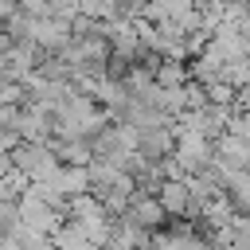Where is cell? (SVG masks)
I'll list each match as a JSON object with an SVG mask.
<instances>
[{
    "mask_svg": "<svg viewBox=\"0 0 250 250\" xmlns=\"http://www.w3.org/2000/svg\"><path fill=\"white\" fill-rule=\"evenodd\" d=\"M59 219H62V211L51 207L47 199H39L31 188H23V191L16 195V223H20V227H27V230H35V234H55V230H59Z\"/></svg>",
    "mask_w": 250,
    "mask_h": 250,
    "instance_id": "7a4b0ae2",
    "label": "cell"
},
{
    "mask_svg": "<svg viewBox=\"0 0 250 250\" xmlns=\"http://www.w3.org/2000/svg\"><path fill=\"white\" fill-rule=\"evenodd\" d=\"M78 16L94 20V23H105L117 16V0H78Z\"/></svg>",
    "mask_w": 250,
    "mask_h": 250,
    "instance_id": "9c48e42d",
    "label": "cell"
},
{
    "mask_svg": "<svg viewBox=\"0 0 250 250\" xmlns=\"http://www.w3.org/2000/svg\"><path fill=\"white\" fill-rule=\"evenodd\" d=\"M8 164H12V172H20L27 184H39V180H47V176L59 168L55 148H51V145H39V141H20V145L8 152Z\"/></svg>",
    "mask_w": 250,
    "mask_h": 250,
    "instance_id": "6da1fadb",
    "label": "cell"
},
{
    "mask_svg": "<svg viewBox=\"0 0 250 250\" xmlns=\"http://www.w3.org/2000/svg\"><path fill=\"white\" fill-rule=\"evenodd\" d=\"M152 86H160V90H172V86H184L191 74H188V62L184 59H156L152 66Z\"/></svg>",
    "mask_w": 250,
    "mask_h": 250,
    "instance_id": "52a82bcc",
    "label": "cell"
},
{
    "mask_svg": "<svg viewBox=\"0 0 250 250\" xmlns=\"http://www.w3.org/2000/svg\"><path fill=\"white\" fill-rule=\"evenodd\" d=\"M156 203L164 207V215H184L191 211V191H188V176L184 180H160L156 184Z\"/></svg>",
    "mask_w": 250,
    "mask_h": 250,
    "instance_id": "5b68a950",
    "label": "cell"
},
{
    "mask_svg": "<svg viewBox=\"0 0 250 250\" xmlns=\"http://www.w3.org/2000/svg\"><path fill=\"white\" fill-rule=\"evenodd\" d=\"M117 20H145V0H117Z\"/></svg>",
    "mask_w": 250,
    "mask_h": 250,
    "instance_id": "8fae6325",
    "label": "cell"
},
{
    "mask_svg": "<svg viewBox=\"0 0 250 250\" xmlns=\"http://www.w3.org/2000/svg\"><path fill=\"white\" fill-rule=\"evenodd\" d=\"M188 12H195V0H145V20L148 23H176Z\"/></svg>",
    "mask_w": 250,
    "mask_h": 250,
    "instance_id": "8992f818",
    "label": "cell"
},
{
    "mask_svg": "<svg viewBox=\"0 0 250 250\" xmlns=\"http://www.w3.org/2000/svg\"><path fill=\"white\" fill-rule=\"evenodd\" d=\"M47 16H55V20H74L78 16V0H47Z\"/></svg>",
    "mask_w": 250,
    "mask_h": 250,
    "instance_id": "30bf717a",
    "label": "cell"
},
{
    "mask_svg": "<svg viewBox=\"0 0 250 250\" xmlns=\"http://www.w3.org/2000/svg\"><path fill=\"white\" fill-rule=\"evenodd\" d=\"M121 219L129 223V227H137V230H156L160 223H164V207L156 203V195H145V191H133L129 195V203H125V211H121Z\"/></svg>",
    "mask_w": 250,
    "mask_h": 250,
    "instance_id": "3957f363",
    "label": "cell"
},
{
    "mask_svg": "<svg viewBox=\"0 0 250 250\" xmlns=\"http://www.w3.org/2000/svg\"><path fill=\"white\" fill-rule=\"evenodd\" d=\"M51 148H55V160H59V164H78V168H86V164L94 160L90 141H51Z\"/></svg>",
    "mask_w": 250,
    "mask_h": 250,
    "instance_id": "ba28073f",
    "label": "cell"
},
{
    "mask_svg": "<svg viewBox=\"0 0 250 250\" xmlns=\"http://www.w3.org/2000/svg\"><path fill=\"white\" fill-rule=\"evenodd\" d=\"M31 43H35L43 55H59V51L70 43V23H66V20H55V16L31 20Z\"/></svg>",
    "mask_w": 250,
    "mask_h": 250,
    "instance_id": "277c9868",
    "label": "cell"
}]
</instances>
